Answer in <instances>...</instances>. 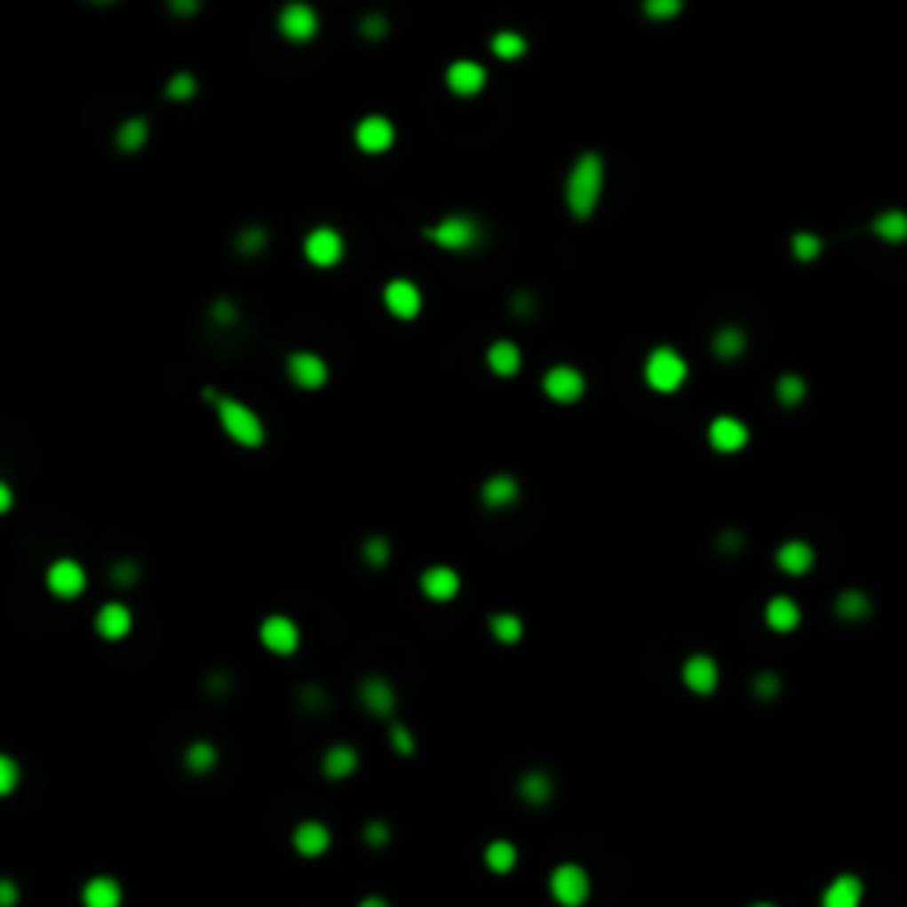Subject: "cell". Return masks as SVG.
I'll return each mask as SVG.
<instances>
[{"label":"cell","instance_id":"obj_6","mask_svg":"<svg viewBox=\"0 0 907 907\" xmlns=\"http://www.w3.org/2000/svg\"><path fill=\"white\" fill-rule=\"evenodd\" d=\"M543 390H546V397H553V401H561V404H571V401H578V397L585 394V379H582L578 369L557 365V369L546 372Z\"/></svg>","mask_w":907,"mask_h":907},{"label":"cell","instance_id":"obj_33","mask_svg":"<svg viewBox=\"0 0 907 907\" xmlns=\"http://www.w3.org/2000/svg\"><path fill=\"white\" fill-rule=\"evenodd\" d=\"M514 844H507V840H493L489 847H486V865L493 869V872H507V869H514Z\"/></svg>","mask_w":907,"mask_h":907},{"label":"cell","instance_id":"obj_25","mask_svg":"<svg viewBox=\"0 0 907 907\" xmlns=\"http://www.w3.org/2000/svg\"><path fill=\"white\" fill-rule=\"evenodd\" d=\"M85 904L89 907H117L121 904V887L110 876H96L85 887Z\"/></svg>","mask_w":907,"mask_h":907},{"label":"cell","instance_id":"obj_21","mask_svg":"<svg viewBox=\"0 0 907 907\" xmlns=\"http://www.w3.org/2000/svg\"><path fill=\"white\" fill-rule=\"evenodd\" d=\"M798 620H801V609H798L794 600H787V596H776L773 603L766 606V624H769L773 631H794Z\"/></svg>","mask_w":907,"mask_h":907},{"label":"cell","instance_id":"obj_9","mask_svg":"<svg viewBox=\"0 0 907 907\" xmlns=\"http://www.w3.org/2000/svg\"><path fill=\"white\" fill-rule=\"evenodd\" d=\"M305 256L308 263L315 267H333L340 256H344V242L333 227H315L308 238H305Z\"/></svg>","mask_w":907,"mask_h":907},{"label":"cell","instance_id":"obj_50","mask_svg":"<svg viewBox=\"0 0 907 907\" xmlns=\"http://www.w3.org/2000/svg\"><path fill=\"white\" fill-rule=\"evenodd\" d=\"M131 578H135V568H131V564H117L114 582H121V585H124V582H131Z\"/></svg>","mask_w":907,"mask_h":907},{"label":"cell","instance_id":"obj_18","mask_svg":"<svg viewBox=\"0 0 907 907\" xmlns=\"http://www.w3.org/2000/svg\"><path fill=\"white\" fill-rule=\"evenodd\" d=\"M330 847V830L322 823H302L295 830V851L305 858H319Z\"/></svg>","mask_w":907,"mask_h":907},{"label":"cell","instance_id":"obj_5","mask_svg":"<svg viewBox=\"0 0 907 907\" xmlns=\"http://www.w3.org/2000/svg\"><path fill=\"white\" fill-rule=\"evenodd\" d=\"M550 887H553V897L568 907L582 904V901L589 897V876H585V869H578V865H561V869L553 872Z\"/></svg>","mask_w":907,"mask_h":907},{"label":"cell","instance_id":"obj_40","mask_svg":"<svg viewBox=\"0 0 907 907\" xmlns=\"http://www.w3.org/2000/svg\"><path fill=\"white\" fill-rule=\"evenodd\" d=\"M680 11V0H645V14L648 18H673Z\"/></svg>","mask_w":907,"mask_h":907},{"label":"cell","instance_id":"obj_10","mask_svg":"<svg viewBox=\"0 0 907 907\" xmlns=\"http://www.w3.org/2000/svg\"><path fill=\"white\" fill-rule=\"evenodd\" d=\"M46 585H50L53 596L71 600V596H78V593L85 589V571H82L78 561H57V564L46 571Z\"/></svg>","mask_w":907,"mask_h":907},{"label":"cell","instance_id":"obj_34","mask_svg":"<svg viewBox=\"0 0 907 907\" xmlns=\"http://www.w3.org/2000/svg\"><path fill=\"white\" fill-rule=\"evenodd\" d=\"M837 613H840L844 620H862V617H869V596H865V593H844V596L837 600Z\"/></svg>","mask_w":907,"mask_h":907},{"label":"cell","instance_id":"obj_20","mask_svg":"<svg viewBox=\"0 0 907 907\" xmlns=\"http://www.w3.org/2000/svg\"><path fill=\"white\" fill-rule=\"evenodd\" d=\"M128 627H131V613H128V606L110 603L96 613V631H99L103 638H124V634H128Z\"/></svg>","mask_w":907,"mask_h":907},{"label":"cell","instance_id":"obj_32","mask_svg":"<svg viewBox=\"0 0 907 907\" xmlns=\"http://www.w3.org/2000/svg\"><path fill=\"white\" fill-rule=\"evenodd\" d=\"M185 762H188V769H192V773H210V769L217 766V748H213V744H206V741H195V744L188 748Z\"/></svg>","mask_w":907,"mask_h":907},{"label":"cell","instance_id":"obj_24","mask_svg":"<svg viewBox=\"0 0 907 907\" xmlns=\"http://www.w3.org/2000/svg\"><path fill=\"white\" fill-rule=\"evenodd\" d=\"M362 698H365V705H369L372 712H379V716L394 712V688H390L383 677H369V680L362 684Z\"/></svg>","mask_w":907,"mask_h":907},{"label":"cell","instance_id":"obj_31","mask_svg":"<svg viewBox=\"0 0 907 907\" xmlns=\"http://www.w3.org/2000/svg\"><path fill=\"white\" fill-rule=\"evenodd\" d=\"M521 794H525V801L543 805V801H550L553 784H550V776H546V773H529V776L521 780Z\"/></svg>","mask_w":907,"mask_h":907},{"label":"cell","instance_id":"obj_4","mask_svg":"<svg viewBox=\"0 0 907 907\" xmlns=\"http://www.w3.org/2000/svg\"><path fill=\"white\" fill-rule=\"evenodd\" d=\"M426 238L440 242L443 249H457V252H461V249H472V245L479 242V227H475L472 217H447V220H440L436 227H429Z\"/></svg>","mask_w":907,"mask_h":907},{"label":"cell","instance_id":"obj_52","mask_svg":"<svg viewBox=\"0 0 907 907\" xmlns=\"http://www.w3.org/2000/svg\"><path fill=\"white\" fill-rule=\"evenodd\" d=\"M11 507V489H7V482H0V514Z\"/></svg>","mask_w":907,"mask_h":907},{"label":"cell","instance_id":"obj_46","mask_svg":"<svg viewBox=\"0 0 907 907\" xmlns=\"http://www.w3.org/2000/svg\"><path fill=\"white\" fill-rule=\"evenodd\" d=\"M386 837H390V830H386L383 823H369V826H365V840H369V844H386Z\"/></svg>","mask_w":907,"mask_h":907},{"label":"cell","instance_id":"obj_11","mask_svg":"<svg viewBox=\"0 0 907 907\" xmlns=\"http://www.w3.org/2000/svg\"><path fill=\"white\" fill-rule=\"evenodd\" d=\"M447 85L454 96H475L486 85V68L475 60H454L447 68Z\"/></svg>","mask_w":907,"mask_h":907},{"label":"cell","instance_id":"obj_53","mask_svg":"<svg viewBox=\"0 0 907 907\" xmlns=\"http://www.w3.org/2000/svg\"><path fill=\"white\" fill-rule=\"evenodd\" d=\"M99 4H107V0H99Z\"/></svg>","mask_w":907,"mask_h":907},{"label":"cell","instance_id":"obj_37","mask_svg":"<svg viewBox=\"0 0 907 907\" xmlns=\"http://www.w3.org/2000/svg\"><path fill=\"white\" fill-rule=\"evenodd\" d=\"M489 627H493V634H497L500 641H518V638H521V620L511 617V613H497V617L489 620Z\"/></svg>","mask_w":907,"mask_h":907},{"label":"cell","instance_id":"obj_30","mask_svg":"<svg viewBox=\"0 0 907 907\" xmlns=\"http://www.w3.org/2000/svg\"><path fill=\"white\" fill-rule=\"evenodd\" d=\"M872 227H876V235H879V238H887V242H904L907 238V213L890 210V213H883Z\"/></svg>","mask_w":907,"mask_h":907},{"label":"cell","instance_id":"obj_49","mask_svg":"<svg viewBox=\"0 0 907 907\" xmlns=\"http://www.w3.org/2000/svg\"><path fill=\"white\" fill-rule=\"evenodd\" d=\"M776 688H780V684H776L773 673H762V677L755 680V691H759V695H776Z\"/></svg>","mask_w":907,"mask_h":907},{"label":"cell","instance_id":"obj_38","mask_svg":"<svg viewBox=\"0 0 907 907\" xmlns=\"http://www.w3.org/2000/svg\"><path fill=\"white\" fill-rule=\"evenodd\" d=\"M776 397H780L784 404H798V401L805 397V379H798V376H784V379L776 383Z\"/></svg>","mask_w":907,"mask_h":907},{"label":"cell","instance_id":"obj_28","mask_svg":"<svg viewBox=\"0 0 907 907\" xmlns=\"http://www.w3.org/2000/svg\"><path fill=\"white\" fill-rule=\"evenodd\" d=\"M354 766H358V755H354L351 748H330V752H326V759H322V773H326V776H333V780H340V776L354 773Z\"/></svg>","mask_w":907,"mask_h":907},{"label":"cell","instance_id":"obj_45","mask_svg":"<svg viewBox=\"0 0 907 907\" xmlns=\"http://www.w3.org/2000/svg\"><path fill=\"white\" fill-rule=\"evenodd\" d=\"M390 741H394V748H397L401 755H411V752H415V741H411V734H408L404 727H394V730H390Z\"/></svg>","mask_w":907,"mask_h":907},{"label":"cell","instance_id":"obj_12","mask_svg":"<svg viewBox=\"0 0 907 907\" xmlns=\"http://www.w3.org/2000/svg\"><path fill=\"white\" fill-rule=\"evenodd\" d=\"M709 443L723 454H734L748 443V426L741 418H730V415H720L712 426H709Z\"/></svg>","mask_w":907,"mask_h":907},{"label":"cell","instance_id":"obj_27","mask_svg":"<svg viewBox=\"0 0 907 907\" xmlns=\"http://www.w3.org/2000/svg\"><path fill=\"white\" fill-rule=\"evenodd\" d=\"M146 135H149V124H146V117H131V121H124V124L117 128V149H124V153H135V149H142Z\"/></svg>","mask_w":907,"mask_h":907},{"label":"cell","instance_id":"obj_3","mask_svg":"<svg viewBox=\"0 0 907 907\" xmlns=\"http://www.w3.org/2000/svg\"><path fill=\"white\" fill-rule=\"evenodd\" d=\"M684 376H688V365H684V358H680L677 351H670V347H656V351L648 354V362H645V379H648L652 390L670 394V390H677V386L684 383Z\"/></svg>","mask_w":907,"mask_h":907},{"label":"cell","instance_id":"obj_43","mask_svg":"<svg viewBox=\"0 0 907 907\" xmlns=\"http://www.w3.org/2000/svg\"><path fill=\"white\" fill-rule=\"evenodd\" d=\"M365 557H369V564L383 568V564H386V557H390V546H386V539H369V543H365Z\"/></svg>","mask_w":907,"mask_h":907},{"label":"cell","instance_id":"obj_26","mask_svg":"<svg viewBox=\"0 0 907 907\" xmlns=\"http://www.w3.org/2000/svg\"><path fill=\"white\" fill-rule=\"evenodd\" d=\"M514 497H518V482H514L511 475H497V479H489L486 489H482V500H486L489 507H507Z\"/></svg>","mask_w":907,"mask_h":907},{"label":"cell","instance_id":"obj_48","mask_svg":"<svg viewBox=\"0 0 907 907\" xmlns=\"http://www.w3.org/2000/svg\"><path fill=\"white\" fill-rule=\"evenodd\" d=\"M171 11L181 14V18H192L199 11V0H171Z\"/></svg>","mask_w":907,"mask_h":907},{"label":"cell","instance_id":"obj_41","mask_svg":"<svg viewBox=\"0 0 907 907\" xmlns=\"http://www.w3.org/2000/svg\"><path fill=\"white\" fill-rule=\"evenodd\" d=\"M14 784H18V766H14V759L0 755V798H4V794H11V791H14Z\"/></svg>","mask_w":907,"mask_h":907},{"label":"cell","instance_id":"obj_44","mask_svg":"<svg viewBox=\"0 0 907 907\" xmlns=\"http://www.w3.org/2000/svg\"><path fill=\"white\" fill-rule=\"evenodd\" d=\"M263 242H267V235L259 231V227H249L242 238H238V245H242V252H259L263 249Z\"/></svg>","mask_w":907,"mask_h":907},{"label":"cell","instance_id":"obj_19","mask_svg":"<svg viewBox=\"0 0 907 907\" xmlns=\"http://www.w3.org/2000/svg\"><path fill=\"white\" fill-rule=\"evenodd\" d=\"M776 564H780L787 575H805V571L816 564V553H812V546H808V543H801V539H791L787 546H780V553H776Z\"/></svg>","mask_w":907,"mask_h":907},{"label":"cell","instance_id":"obj_29","mask_svg":"<svg viewBox=\"0 0 907 907\" xmlns=\"http://www.w3.org/2000/svg\"><path fill=\"white\" fill-rule=\"evenodd\" d=\"M712 351H716L720 358H737V354L744 351V330L723 326V330L712 337Z\"/></svg>","mask_w":907,"mask_h":907},{"label":"cell","instance_id":"obj_15","mask_svg":"<svg viewBox=\"0 0 907 907\" xmlns=\"http://www.w3.org/2000/svg\"><path fill=\"white\" fill-rule=\"evenodd\" d=\"M716 680H720V670H716V663H712L709 656H691V659L684 663V684H688L691 691L709 695V691L716 688Z\"/></svg>","mask_w":907,"mask_h":907},{"label":"cell","instance_id":"obj_2","mask_svg":"<svg viewBox=\"0 0 907 907\" xmlns=\"http://www.w3.org/2000/svg\"><path fill=\"white\" fill-rule=\"evenodd\" d=\"M217 408H220V426L227 429L231 440H238L242 447L263 443V422L256 418L252 408H245L242 401H227V397H217Z\"/></svg>","mask_w":907,"mask_h":907},{"label":"cell","instance_id":"obj_47","mask_svg":"<svg viewBox=\"0 0 907 907\" xmlns=\"http://www.w3.org/2000/svg\"><path fill=\"white\" fill-rule=\"evenodd\" d=\"M18 901V887L11 879H0V907H11Z\"/></svg>","mask_w":907,"mask_h":907},{"label":"cell","instance_id":"obj_42","mask_svg":"<svg viewBox=\"0 0 907 907\" xmlns=\"http://www.w3.org/2000/svg\"><path fill=\"white\" fill-rule=\"evenodd\" d=\"M362 32H365V39H383L386 36V18L383 14H365L362 18Z\"/></svg>","mask_w":907,"mask_h":907},{"label":"cell","instance_id":"obj_13","mask_svg":"<svg viewBox=\"0 0 907 907\" xmlns=\"http://www.w3.org/2000/svg\"><path fill=\"white\" fill-rule=\"evenodd\" d=\"M259 638H263V645H267L270 652H281V656H288V652L298 648V627H295L288 617H267Z\"/></svg>","mask_w":907,"mask_h":907},{"label":"cell","instance_id":"obj_7","mask_svg":"<svg viewBox=\"0 0 907 907\" xmlns=\"http://www.w3.org/2000/svg\"><path fill=\"white\" fill-rule=\"evenodd\" d=\"M281 32H284V39H291V43H308L312 36H315V28H319V18H315V11L308 7V4H288L284 11H281Z\"/></svg>","mask_w":907,"mask_h":907},{"label":"cell","instance_id":"obj_39","mask_svg":"<svg viewBox=\"0 0 907 907\" xmlns=\"http://www.w3.org/2000/svg\"><path fill=\"white\" fill-rule=\"evenodd\" d=\"M167 96H171V99H192V96H195V78H192L188 71H178V75L171 78V85H167Z\"/></svg>","mask_w":907,"mask_h":907},{"label":"cell","instance_id":"obj_14","mask_svg":"<svg viewBox=\"0 0 907 907\" xmlns=\"http://www.w3.org/2000/svg\"><path fill=\"white\" fill-rule=\"evenodd\" d=\"M383 302L397 319H415L418 308H422V295L411 281H390L386 291H383Z\"/></svg>","mask_w":907,"mask_h":907},{"label":"cell","instance_id":"obj_23","mask_svg":"<svg viewBox=\"0 0 907 907\" xmlns=\"http://www.w3.org/2000/svg\"><path fill=\"white\" fill-rule=\"evenodd\" d=\"M489 369L497 372V376H514L518 369H521V351L511 344V340H497L493 347H489Z\"/></svg>","mask_w":907,"mask_h":907},{"label":"cell","instance_id":"obj_22","mask_svg":"<svg viewBox=\"0 0 907 907\" xmlns=\"http://www.w3.org/2000/svg\"><path fill=\"white\" fill-rule=\"evenodd\" d=\"M858 901H862V879H855V876L833 879V887L823 894V904L826 907H855Z\"/></svg>","mask_w":907,"mask_h":907},{"label":"cell","instance_id":"obj_8","mask_svg":"<svg viewBox=\"0 0 907 907\" xmlns=\"http://www.w3.org/2000/svg\"><path fill=\"white\" fill-rule=\"evenodd\" d=\"M354 142H358V149H362V153H386V149L394 146V124H390L386 117L372 114V117L358 121V128H354Z\"/></svg>","mask_w":907,"mask_h":907},{"label":"cell","instance_id":"obj_17","mask_svg":"<svg viewBox=\"0 0 907 907\" xmlns=\"http://www.w3.org/2000/svg\"><path fill=\"white\" fill-rule=\"evenodd\" d=\"M291 379L298 383V386H308V390H315V386H322L326 383V362L322 358H315V354H291Z\"/></svg>","mask_w":907,"mask_h":907},{"label":"cell","instance_id":"obj_16","mask_svg":"<svg viewBox=\"0 0 907 907\" xmlns=\"http://www.w3.org/2000/svg\"><path fill=\"white\" fill-rule=\"evenodd\" d=\"M457 589H461V578H457L450 568H429V571L422 575V593H426L429 600L447 603V600L457 596Z\"/></svg>","mask_w":907,"mask_h":907},{"label":"cell","instance_id":"obj_1","mask_svg":"<svg viewBox=\"0 0 907 907\" xmlns=\"http://www.w3.org/2000/svg\"><path fill=\"white\" fill-rule=\"evenodd\" d=\"M600 192H603V160L596 153H585L575 163L571 178H568V206H571V213L578 220L593 217V210L600 203Z\"/></svg>","mask_w":907,"mask_h":907},{"label":"cell","instance_id":"obj_36","mask_svg":"<svg viewBox=\"0 0 907 907\" xmlns=\"http://www.w3.org/2000/svg\"><path fill=\"white\" fill-rule=\"evenodd\" d=\"M791 252L801 259V263H812L819 252H823V242L816 238V235H808V231H801V235H794V242H791Z\"/></svg>","mask_w":907,"mask_h":907},{"label":"cell","instance_id":"obj_35","mask_svg":"<svg viewBox=\"0 0 907 907\" xmlns=\"http://www.w3.org/2000/svg\"><path fill=\"white\" fill-rule=\"evenodd\" d=\"M493 53L504 57V60H514V57L525 53V39L518 32H497L493 36Z\"/></svg>","mask_w":907,"mask_h":907},{"label":"cell","instance_id":"obj_51","mask_svg":"<svg viewBox=\"0 0 907 907\" xmlns=\"http://www.w3.org/2000/svg\"><path fill=\"white\" fill-rule=\"evenodd\" d=\"M217 319H224V322H231V319H235V308H231V305H227V302H220V305H217Z\"/></svg>","mask_w":907,"mask_h":907}]
</instances>
